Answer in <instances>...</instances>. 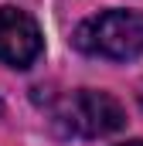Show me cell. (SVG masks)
<instances>
[{
  "label": "cell",
  "instance_id": "1",
  "mask_svg": "<svg viewBox=\"0 0 143 146\" xmlns=\"http://www.w3.org/2000/svg\"><path fill=\"white\" fill-rule=\"evenodd\" d=\"M75 44L89 54H102L112 61H130L143 54V14L140 10H106L89 17L78 31Z\"/></svg>",
  "mask_w": 143,
  "mask_h": 146
},
{
  "label": "cell",
  "instance_id": "4",
  "mask_svg": "<svg viewBox=\"0 0 143 146\" xmlns=\"http://www.w3.org/2000/svg\"><path fill=\"white\" fill-rule=\"evenodd\" d=\"M119 146H143V139H130V143H119Z\"/></svg>",
  "mask_w": 143,
  "mask_h": 146
},
{
  "label": "cell",
  "instance_id": "3",
  "mask_svg": "<svg viewBox=\"0 0 143 146\" xmlns=\"http://www.w3.org/2000/svg\"><path fill=\"white\" fill-rule=\"evenodd\" d=\"M41 51L44 37L34 17L17 7H0V61L10 68H31Z\"/></svg>",
  "mask_w": 143,
  "mask_h": 146
},
{
  "label": "cell",
  "instance_id": "2",
  "mask_svg": "<svg viewBox=\"0 0 143 146\" xmlns=\"http://www.w3.org/2000/svg\"><path fill=\"white\" fill-rule=\"evenodd\" d=\"M58 119L65 122V129L85 139H99L109 133H119L126 126V112L123 106L109 95V92H96V88H82L72 99H65V106L58 112Z\"/></svg>",
  "mask_w": 143,
  "mask_h": 146
}]
</instances>
